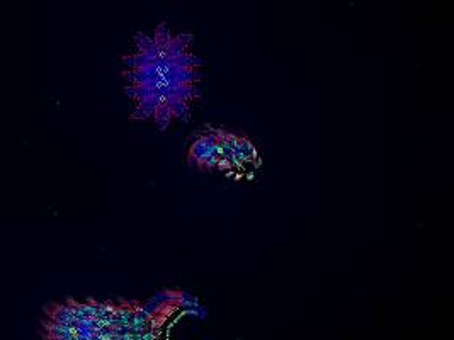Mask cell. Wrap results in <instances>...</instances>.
<instances>
[{
  "instance_id": "cell-1",
  "label": "cell",
  "mask_w": 454,
  "mask_h": 340,
  "mask_svg": "<svg viewBox=\"0 0 454 340\" xmlns=\"http://www.w3.org/2000/svg\"><path fill=\"white\" fill-rule=\"evenodd\" d=\"M185 162L199 172L216 170V128H204L191 139Z\"/></svg>"
},
{
  "instance_id": "cell-2",
  "label": "cell",
  "mask_w": 454,
  "mask_h": 340,
  "mask_svg": "<svg viewBox=\"0 0 454 340\" xmlns=\"http://www.w3.org/2000/svg\"><path fill=\"white\" fill-rule=\"evenodd\" d=\"M223 135L228 146H230L235 169L240 170L247 165H257L259 163V152H257L253 141L245 133L223 128Z\"/></svg>"
}]
</instances>
